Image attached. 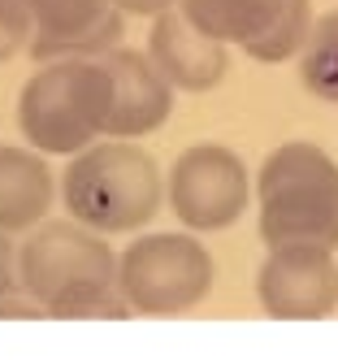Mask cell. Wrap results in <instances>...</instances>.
<instances>
[{
  "instance_id": "1",
  "label": "cell",
  "mask_w": 338,
  "mask_h": 360,
  "mask_svg": "<svg viewBox=\"0 0 338 360\" xmlns=\"http://www.w3.org/2000/svg\"><path fill=\"white\" fill-rule=\"evenodd\" d=\"M122 256L104 243L100 230L83 221H39L18 248L22 291L57 321H91V317H130L117 287Z\"/></svg>"
},
{
  "instance_id": "2",
  "label": "cell",
  "mask_w": 338,
  "mask_h": 360,
  "mask_svg": "<svg viewBox=\"0 0 338 360\" xmlns=\"http://www.w3.org/2000/svg\"><path fill=\"white\" fill-rule=\"evenodd\" d=\"M165 178L152 152L135 139H104L74 152L61 174V200L74 221L100 235H135L156 221L165 204Z\"/></svg>"
},
{
  "instance_id": "3",
  "label": "cell",
  "mask_w": 338,
  "mask_h": 360,
  "mask_svg": "<svg viewBox=\"0 0 338 360\" xmlns=\"http://www.w3.org/2000/svg\"><path fill=\"white\" fill-rule=\"evenodd\" d=\"M113 117V74L104 57L44 61L18 91V131L44 157H74Z\"/></svg>"
},
{
  "instance_id": "4",
  "label": "cell",
  "mask_w": 338,
  "mask_h": 360,
  "mask_svg": "<svg viewBox=\"0 0 338 360\" xmlns=\"http://www.w3.org/2000/svg\"><path fill=\"white\" fill-rule=\"evenodd\" d=\"M260 243H312L338 252V161L325 148L295 139L273 148L256 178Z\"/></svg>"
},
{
  "instance_id": "5",
  "label": "cell",
  "mask_w": 338,
  "mask_h": 360,
  "mask_svg": "<svg viewBox=\"0 0 338 360\" xmlns=\"http://www.w3.org/2000/svg\"><path fill=\"white\" fill-rule=\"evenodd\" d=\"M213 252L195 230H156L139 235L117 261V287L139 317H178L213 291Z\"/></svg>"
},
{
  "instance_id": "6",
  "label": "cell",
  "mask_w": 338,
  "mask_h": 360,
  "mask_svg": "<svg viewBox=\"0 0 338 360\" xmlns=\"http://www.w3.org/2000/svg\"><path fill=\"white\" fill-rule=\"evenodd\" d=\"M204 35H213L260 65L299 57L312 31V0H178Z\"/></svg>"
},
{
  "instance_id": "7",
  "label": "cell",
  "mask_w": 338,
  "mask_h": 360,
  "mask_svg": "<svg viewBox=\"0 0 338 360\" xmlns=\"http://www.w3.org/2000/svg\"><path fill=\"white\" fill-rule=\"evenodd\" d=\"M165 191L174 217L195 235H208V230H230L247 213L252 174L226 143H195L174 161Z\"/></svg>"
},
{
  "instance_id": "8",
  "label": "cell",
  "mask_w": 338,
  "mask_h": 360,
  "mask_svg": "<svg viewBox=\"0 0 338 360\" xmlns=\"http://www.w3.org/2000/svg\"><path fill=\"white\" fill-rule=\"evenodd\" d=\"M256 300L273 321H325L338 308V265L330 248H269L256 274Z\"/></svg>"
},
{
  "instance_id": "9",
  "label": "cell",
  "mask_w": 338,
  "mask_h": 360,
  "mask_svg": "<svg viewBox=\"0 0 338 360\" xmlns=\"http://www.w3.org/2000/svg\"><path fill=\"white\" fill-rule=\"evenodd\" d=\"M31 13V48L26 57L61 61V57H104L122 44L117 0H22Z\"/></svg>"
},
{
  "instance_id": "10",
  "label": "cell",
  "mask_w": 338,
  "mask_h": 360,
  "mask_svg": "<svg viewBox=\"0 0 338 360\" xmlns=\"http://www.w3.org/2000/svg\"><path fill=\"white\" fill-rule=\"evenodd\" d=\"M104 65L113 74V117L109 135L113 139H143L161 131L174 113V83L161 74L148 53L139 48H109Z\"/></svg>"
},
{
  "instance_id": "11",
  "label": "cell",
  "mask_w": 338,
  "mask_h": 360,
  "mask_svg": "<svg viewBox=\"0 0 338 360\" xmlns=\"http://www.w3.org/2000/svg\"><path fill=\"white\" fill-rule=\"evenodd\" d=\"M230 44L204 35L195 22L182 13L178 5L152 18L148 31V57L161 65V74L182 87V91H213L230 74Z\"/></svg>"
},
{
  "instance_id": "12",
  "label": "cell",
  "mask_w": 338,
  "mask_h": 360,
  "mask_svg": "<svg viewBox=\"0 0 338 360\" xmlns=\"http://www.w3.org/2000/svg\"><path fill=\"white\" fill-rule=\"evenodd\" d=\"M57 178L39 148H5L0 143V230L22 235L48 221L57 200Z\"/></svg>"
},
{
  "instance_id": "13",
  "label": "cell",
  "mask_w": 338,
  "mask_h": 360,
  "mask_svg": "<svg viewBox=\"0 0 338 360\" xmlns=\"http://www.w3.org/2000/svg\"><path fill=\"white\" fill-rule=\"evenodd\" d=\"M299 83L308 96L338 105V9L312 22L308 44L299 48Z\"/></svg>"
},
{
  "instance_id": "14",
  "label": "cell",
  "mask_w": 338,
  "mask_h": 360,
  "mask_svg": "<svg viewBox=\"0 0 338 360\" xmlns=\"http://www.w3.org/2000/svg\"><path fill=\"white\" fill-rule=\"evenodd\" d=\"M31 48V13L22 0H0V65Z\"/></svg>"
},
{
  "instance_id": "15",
  "label": "cell",
  "mask_w": 338,
  "mask_h": 360,
  "mask_svg": "<svg viewBox=\"0 0 338 360\" xmlns=\"http://www.w3.org/2000/svg\"><path fill=\"white\" fill-rule=\"evenodd\" d=\"M9 291H22V274H18V248H13V235L0 230V295Z\"/></svg>"
},
{
  "instance_id": "16",
  "label": "cell",
  "mask_w": 338,
  "mask_h": 360,
  "mask_svg": "<svg viewBox=\"0 0 338 360\" xmlns=\"http://www.w3.org/2000/svg\"><path fill=\"white\" fill-rule=\"evenodd\" d=\"M0 317H26V321H35V317H48V313L26 291H9V295H0Z\"/></svg>"
},
{
  "instance_id": "17",
  "label": "cell",
  "mask_w": 338,
  "mask_h": 360,
  "mask_svg": "<svg viewBox=\"0 0 338 360\" xmlns=\"http://www.w3.org/2000/svg\"><path fill=\"white\" fill-rule=\"evenodd\" d=\"M174 5H178V0H117V9L126 18H156V13H165Z\"/></svg>"
}]
</instances>
